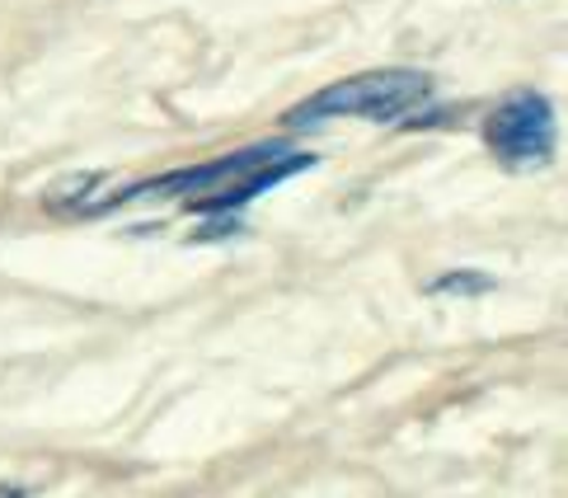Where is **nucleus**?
<instances>
[{"mask_svg":"<svg viewBox=\"0 0 568 498\" xmlns=\"http://www.w3.org/2000/svg\"><path fill=\"white\" fill-rule=\"evenodd\" d=\"M433 94V75L414 71V67H385V71H362L348 81H334L315 90L311 99L282 118L292 132H311L324 123H338V118H367V123H404L414 118V109L428 104Z\"/></svg>","mask_w":568,"mask_h":498,"instance_id":"f257e3e1","label":"nucleus"},{"mask_svg":"<svg viewBox=\"0 0 568 498\" xmlns=\"http://www.w3.org/2000/svg\"><path fill=\"white\" fill-rule=\"evenodd\" d=\"M484 151L503 170H540L555 155V104L540 90H517L484 113Z\"/></svg>","mask_w":568,"mask_h":498,"instance_id":"f03ea898","label":"nucleus"},{"mask_svg":"<svg viewBox=\"0 0 568 498\" xmlns=\"http://www.w3.org/2000/svg\"><path fill=\"white\" fill-rule=\"evenodd\" d=\"M287 155H296V146H287V142H254V146H240L231 155H216V161H202V165H189V170L146 179V184H132L123 193H113L109 207L136 203V197H202V193L231 189V184H240V179H250L258 170L277 165V161H287Z\"/></svg>","mask_w":568,"mask_h":498,"instance_id":"7ed1b4c3","label":"nucleus"},{"mask_svg":"<svg viewBox=\"0 0 568 498\" xmlns=\"http://www.w3.org/2000/svg\"><path fill=\"white\" fill-rule=\"evenodd\" d=\"M315 165V155L311 151H296V155H287V161H277V165H268V170H258V174H250V179H240V184H231V189H216V193H202V197H189V212H207V216H226V212H235V207H245V203H254L258 193H268V189H277L282 179H292V174H301V170H311Z\"/></svg>","mask_w":568,"mask_h":498,"instance_id":"20e7f679","label":"nucleus"},{"mask_svg":"<svg viewBox=\"0 0 568 498\" xmlns=\"http://www.w3.org/2000/svg\"><path fill=\"white\" fill-rule=\"evenodd\" d=\"M428 292L433 296H484V292H494V277L475 268H456V273H442Z\"/></svg>","mask_w":568,"mask_h":498,"instance_id":"39448f33","label":"nucleus"}]
</instances>
